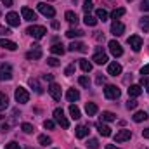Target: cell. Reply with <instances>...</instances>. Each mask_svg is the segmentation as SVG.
<instances>
[{"mask_svg":"<svg viewBox=\"0 0 149 149\" xmlns=\"http://www.w3.org/2000/svg\"><path fill=\"white\" fill-rule=\"evenodd\" d=\"M21 130H23L24 134H31V132L35 130V127H33L31 123H23V125H21Z\"/></svg>","mask_w":149,"mask_h":149,"instance_id":"obj_38","label":"cell"},{"mask_svg":"<svg viewBox=\"0 0 149 149\" xmlns=\"http://www.w3.org/2000/svg\"><path fill=\"white\" fill-rule=\"evenodd\" d=\"M141 73H142V74H149V64H146V66L141 70Z\"/></svg>","mask_w":149,"mask_h":149,"instance_id":"obj_51","label":"cell"},{"mask_svg":"<svg viewBox=\"0 0 149 149\" xmlns=\"http://www.w3.org/2000/svg\"><path fill=\"white\" fill-rule=\"evenodd\" d=\"M0 47L2 49H7V50H16L17 49V43L12 42V40H7V38H0Z\"/></svg>","mask_w":149,"mask_h":149,"instance_id":"obj_18","label":"cell"},{"mask_svg":"<svg viewBox=\"0 0 149 149\" xmlns=\"http://www.w3.org/2000/svg\"><path fill=\"white\" fill-rule=\"evenodd\" d=\"M104 81H106V76H104V74H97V78H95V83H97V85H102Z\"/></svg>","mask_w":149,"mask_h":149,"instance_id":"obj_47","label":"cell"},{"mask_svg":"<svg viewBox=\"0 0 149 149\" xmlns=\"http://www.w3.org/2000/svg\"><path fill=\"white\" fill-rule=\"evenodd\" d=\"M9 33H10V30H9V28H5V26H0V37H2V35H5V37H7Z\"/></svg>","mask_w":149,"mask_h":149,"instance_id":"obj_50","label":"cell"},{"mask_svg":"<svg viewBox=\"0 0 149 149\" xmlns=\"http://www.w3.org/2000/svg\"><path fill=\"white\" fill-rule=\"evenodd\" d=\"M95 17H97V19H101V21H106V19L109 17V14H108V12H106L104 9H99V10H97V16H95Z\"/></svg>","mask_w":149,"mask_h":149,"instance_id":"obj_37","label":"cell"},{"mask_svg":"<svg viewBox=\"0 0 149 149\" xmlns=\"http://www.w3.org/2000/svg\"><path fill=\"white\" fill-rule=\"evenodd\" d=\"M87 146H88V149H99V141L97 139H88Z\"/></svg>","mask_w":149,"mask_h":149,"instance_id":"obj_41","label":"cell"},{"mask_svg":"<svg viewBox=\"0 0 149 149\" xmlns=\"http://www.w3.org/2000/svg\"><path fill=\"white\" fill-rule=\"evenodd\" d=\"M142 94V87L141 85H130L128 87V95L130 97H139Z\"/></svg>","mask_w":149,"mask_h":149,"instance_id":"obj_21","label":"cell"},{"mask_svg":"<svg viewBox=\"0 0 149 149\" xmlns=\"http://www.w3.org/2000/svg\"><path fill=\"white\" fill-rule=\"evenodd\" d=\"M144 120H148V113L146 111H137L134 114V121H135V123H141V121H144Z\"/></svg>","mask_w":149,"mask_h":149,"instance_id":"obj_30","label":"cell"},{"mask_svg":"<svg viewBox=\"0 0 149 149\" xmlns=\"http://www.w3.org/2000/svg\"><path fill=\"white\" fill-rule=\"evenodd\" d=\"M97 17H94V16H90V14H85V17H83V23L87 24V26H95L97 24Z\"/></svg>","mask_w":149,"mask_h":149,"instance_id":"obj_27","label":"cell"},{"mask_svg":"<svg viewBox=\"0 0 149 149\" xmlns=\"http://www.w3.org/2000/svg\"><path fill=\"white\" fill-rule=\"evenodd\" d=\"M123 14H125V9H123V7H118V9H114L111 12V17L113 19H118V17H121Z\"/></svg>","mask_w":149,"mask_h":149,"instance_id":"obj_35","label":"cell"},{"mask_svg":"<svg viewBox=\"0 0 149 149\" xmlns=\"http://www.w3.org/2000/svg\"><path fill=\"white\" fill-rule=\"evenodd\" d=\"M80 68H81L85 73H90V71H92V63L87 61V59H80Z\"/></svg>","mask_w":149,"mask_h":149,"instance_id":"obj_28","label":"cell"},{"mask_svg":"<svg viewBox=\"0 0 149 149\" xmlns=\"http://www.w3.org/2000/svg\"><path fill=\"white\" fill-rule=\"evenodd\" d=\"M26 33L30 35V37L37 38V40H40V38L45 37V33H47V30L43 28V26H38V24H33V26H30L28 30H26Z\"/></svg>","mask_w":149,"mask_h":149,"instance_id":"obj_1","label":"cell"},{"mask_svg":"<svg viewBox=\"0 0 149 149\" xmlns=\"http://www.w3.org/2000/svg\"><path fill=\"white\" fill-rule=\"evenodd\" d=\"M128 45L132 47L134 52H139L142 49V38L139 37V35H132V37L128 38Z\"/></svg>","mask_w":149,"mask_h":149,"instance_id":"obj_7","label":"cell"},{"mask_svg":"<svg viewBox=\"0 0 149 149\" xmlns=\"http://www.w3.org/2000/svg\"><path fill=\"white\" fill-rule=\"evenodd\" d=\"M54 120H56V123H57V125H61L63 128H68V127H70V121L66 120L64 111H63L61 108H56V109H54Z\"/></svg>","mask_w":149,"mask_h":149,"instance_id":"obj_3","label":"cell"},{"mask_svg":"<svg viewBox=\"0 0 149 149\" xmlns=\"http://www.w3.org/2000/svg\"><path fill=\"white\" fill-rule=\"evenodd\" d=\"M43 78H45V80H49V81H52V80H54V76H52V74H43Z\"/></svg>","mask_w":149,"mask_h":149,"instance_id":"obj_54","label":"cell"},{"mask_svg":"<svg viewBox=\"0 0 149 149\" xmlns=\"http://www.w3.org/2000/svg\"><path fill=\"white\" fill-rule=\"evenodd\" d=\"M54 127H56V123H54L52 120H45V121H43V128H47V130H52Z\"/></svg>","mask_w":149,"mask_h":149,"instance_id":"obj_44","label":"cell"},{"mask_svg":"<svg viewBox=\"0 0 149 149\" xmlns=\"http://www.w3.org/2000/svg\"><path fill=\"white\" fill-rule=\"evenodd\" d=\"M142 137H144V139H149V128L142 130Z\"/></svg>","mask_w":149,"mask_h":149,"instance_id":"obj_52","label":"cell"},{"mask_svg":"<svg viewBox=\"0 0 149 149\" xmlns=\"http://www.w3.org/2000/svg\"><path fill=\"white\" fill-rule=\"evenodd\" d=\"M5 149H21V146L17 142H9V144H5Z\"/></svg>","mask_w":149,"mask_h":149,"instance_id":"obj_46","label":"cell"},{"mask_svg":"<svg viewBox=\"0 0 149 149\" xmlns=\"http://www.w3.org/2000/svg\"><path fill=\"white\" fill-rule=\"evenodd\" d=\"M5 21H7V24L9 26H19V23H21V19H19V14L17 12H9L7 16H5Z\"/></svg>","mask_w":149,"mask_h":149,"instance_id":"obj_11","label":"cell"},{"mask_svg":"<svg viewBox=\"0 0 149 149\" xmlns=\"http://www.w3.org/2000/svg\"><path fill=\"white\" fill-rule=\"evenodd\" d=\"M111 33L114 35V37H121V35L125 33V24L120 23L118 19H114L113 24H111Z\"/></svg>","mask_w":149,"mask_h":149,"instance_id":"obj_8","label":"cell"},{"mask_svg":"<svg viewBox=\"0 0 149 149\" xmlns=\"http://www.w3.org/2000/svg\"><path fill=\"white\" fill-rule=\"evenodd\" d=\"M81 35H83V31L81 30H74V28L66 31V37L68 38H78V37H81Z\"/></svg>","mask_w":149,"mask_h":149,"instance_id":"obj_32","label":"cell"},{"mask_svg":"<svg viewBox=\"0 0 149 149\" xmlns=\"http://www.w3.org/2000/svg\"><path fill=\"white\" fill-rule=\"evenodd\" d=\"M38 142H40L42 146H45V148H47V146H50V144H52V139H50L49 135H38Z\"/></svg>","mask_w":149,"mask_h":149,"instance_id":"obj_33","label":"cell"},{"mask_svg":"<svg viewBox=\"0 0 149 149\" xmlns=\"http://www.w3.org/2000/svg\"><path fill=\"white\" fill-rule=\"evenodd\" d=\"M97 130H99V134L102 137H109L111 135V128L108 125H104V123H97Z\"/></svg>","mask_w":149,"mask_h":149,"instance_id":"obj_23","label":"cell"},{"mask_svg":"<svg viewBox=\"0 0 149 149\" xmlns=\"http://www.w3.org/2000/svg\"><path fill=\"white\" fill-rule=\"evenodd\" d=\"M21 16H23V19H26V21H35V19H37V14H35L30 7H23V9H21Z\"/></svg>","mask_w":149,"mask_h":149,"instance_id":"obj_16","label":"cell"},{"mask_svg":"<svg viewBox=\"0 0 149 149\" xmlns=\"http://www.w3.org/2000/svg\"><path fill=\"white\" fill-rule=\"evenodd\" d=\"M66 99H68L70 102H74V101H78V99H80V92H78L76 88H70V90L66 92Z\"/></svg>","mask_w":149,"mask_h":149,"instance_id":"obj_22","label":"cell"},{"mask_svg":"<svg viewBox=\"0 0 149 149\" xmlns=\"http://www.w3.org/2000/svg\"><path fill=\"white\" fill-rule=\"evenodd\" d=\"M7 108H9V97L3 92H0V111H5Z\"/></svg>","mask_w":149,"mask_h":149,"instance_id":"obj_26","label":"cell"},{"mask_svg":"<svg viewBox=\"0 0 149 149\" xmlns=\"http://www.w3.org/2000/svg\"><path fill=\"white\" fill-rule=\"evenodd\" d=\"M70 114H71V118H73V120H78V118L81 116V114H80V109H78L74 104H71V106H70Z\"/></svg>","mask_w":149,"mask_h":149,"instance_id":"obj_34","label":"cell"},{"mask_svg":"<svg viewBox=\"0 0 149 149\" xmlns=\"http://www.w3.org/2000/svg\"><path fill=\"white\" fill-rule=\"evenodd\" d=\"M37 9H38V12H40V14H43L45 17H54V16H56L54 7H52V5H49V3H45V2L37 3Z\"/></svg>","mask_w":149,"mask_h":149,"instance_id":"obj_4","label":"cell"},{"mask_svg":"<svg viewBox=\"0 0 149 149\" xmlns=\"http://www.w3.org/2000/svg\"><path fill=\"white\" fill-rule=\"evenodd\" d=\"M12 78V68L10 64H2L0 66V80H10Z\"/></svg>","mask_w":149,"mask_h":149,"instance_id":"obj_13","label":"cell"},{"mask_svg":"<svg viewBox=\"0 0 149 149\" xmlns=\"http://www.w3.org/2000/svg\"><path fill=\"white\" fill-rule=\"evenodd\" d=\"M92 61L95 63V64H106L109 59H108V56H106V52L102 50V47H95V54H94V57H92Z\"/></svg>","mask_w":149,"mask_h":149,"instance_id":"obj_6","label":"cell"},{"mask_svg":"<svg viewBox=\"0 0 149 149\" xmlns=\"http://www.w3.org/2000/svg\"><path fill=\"white\" fill-rule=\"evenodd\" d=\"M50 52H52L54 56H63V54L66 52V49H64L63 43H54V45L50 47Z\"/></svg>","mask_w":149,"mask_h":149,"instance_id":"obj_20","label":"cell"},{"mask_svg":"<svg viewBox=\"0 0 149 149\" xmlns=\"http://www.w3.org/2000/svg\"><path fill=\"white\" fill-rule=\"evenodd\" d=\"M33 49L26 54V57L30 59V61H37V59H40L42 57V50H40V45H31Z\"/></svg>","mask_w":149,"mask_h":149,"instance_id":"obj_14","label":"cell"},{"mask_svg":"<svg viewBox=\"0 0 149 149\" xmlns=\"http://www.w3.org/2000/svg\"><path fill=\"white\" fill-rule=\"evenodd\" d=\"M78 83H80L81 87H88V85H90V80H88V76H80V78H78Z\"/></svg>","mask_w":149,"mask_h":149,"instance_id":"obj_42","label":"cell"},{"mask_svg":"<svg viewBox=\"0 0 149 149\" xmlns=\"http://www.w3.org/2000/svg\"><path fill=\"white\" fill-rule=\"evenodd\" d=\"M106 149H120V148H116V146H113V144H108V146H106Z\"/></svg>","mask_w":149,"mask_h":149,"instance_id":"obj_55","label":"cell"},{"mask_svg":"<svg viewBox=\"0 0 149 149\" xmlns=\"http://www.w3.org/2000/svg\"><path fill=\"white\" fill-rule=\"evenodd\" d=\"M14 97H16V101H17L19 104H26V102L30 101V94H28V90L23 88V87H17V88H16Z\"/></svg>","mask_w":149,"mask_h":149,"instance_id":"obj_5","label":"cell"},{"mask_svg":"<svg viewBox=\"0 0 149 149\" xmlns=\"http://www.w3.org/2000/svg\"><path fill=\"white\" fill-rule=\"evenodd\" d=\"M85 111H87L88 116H94V114L97 113V106H95L94 102H87V104H85Z\"/></svg>","mask_w":149,"mask_h":149,"instance_id":"obj_31","label":"cell"},{"mask_svg":"<svg viewBox=\"0 0 149 149\" xmlns=\"http://www.w3.org/2000/svg\"><path fill=\"white\" fill-rule=\"evenodd\" d=\"M28 83H30V87H31L37 94H42V92H43V88H42V85L38 83L37 78H30V80H28Z\"/></svg>","mask_w":149,"mask_h":149,"instance_id":"obj_25","label":"cell"},{"mask_svg":"<svg viewBox=\"0 0 149 149\" xmlns=\"http://www.w3.org/2000/svg\"><path fill=\"white\" fill-rule=\"evenodd\" d=\"M148 149H149V148H148Z\"/></svg>","mask_w":149,"mask_h":149,"instance_id":"obj_57","label":"cell"},{"mask_svg":"<svg viewBox=\"0 0 149 149\" xmlns=\"http://www.w3.org/2000/svg\"><path fill=\"white\" fill-rule=\"evenodd\" d=\"M104 95H106V99L116 101V99H120L121 92H120V88H118L116 85H106V87H104Z\"/></svg>","mask_w":149,"mask_h":149,"instance_id":"obj_2","label":"cell"},{"mask_svg":"<svg viewBox=\"0 0 149 149\" xmlns=\"http://www.w3.org/2000/svg\"><path fill=\"white\" fill-rule=\"evenodd\" d=\"M130 137H132V132L127 130V128H123V130H120L114 135V142H125V141H130Z\"/></svg>","mask_w":149,"mask_h":149,"instance_id":"obj_12","label":"cell"},{"mask_svg":"<svg viewBox=\"0 0 149 149\" xmlns=\"http://www.w3.org/2000/svg\"><path fill=\"white\" fill-rule=\"evenodd\" d=\"M49 94L52 95L54 101H61L63 92H61V87H59L57 83H50V85H49Z\"/></svg>","mask_w":149,"mask_h":149,"instance_id":"obj_9","label":"cell"},{"mask_svg":"<svg viewBox=\"0 0 149 149\" xmlns=\"http://www.w3.org/2000/svg\"><path fill=\"white\" fill-rule=\"evenodd\" d=\"M81 7H83V10H85V12H87V14H88V12H90V10H92V9H94V2H92V0H85V2H83V5H81Z\"/></svg>","mask_w":149,"mask_h":149,"instance_id":"obj_39","label":"cell"},{"mask_svg":"<svg viewBox=\"0 0 149 149\" xmlns=\"http://www.w3.org/2000/svg\"><path fill=\"white\" fill-rule=\"evenodd\" d=\"M141 10H144V12L149 10V0H144V2L141 3Z\"/></svg>","mask_w":149,"mask_h":149,"instance_id":"obj_49","label":"cell"},{"mask_svg":"<svg viewBox=\"0 0 149 149\" xmlns=\"http://www.w3.org/2000/svg\"><path fill=\"white\" fill-rule=\"evenodd\" d=\"M28 149H33V148H28Z\"/></svg>","mask_w":149,"mask_h":149,"instance_id":"obj_56","label":"cell"},{"mask_svg":"<svg viewBox=\"0 0 149 149\" xmlns=\"http://www.w3.org/2000/svg\"><path fill=\"white\" fill-rule=\"evenodd\" d=\"M64 17H66V21L68 23H71V24H78V16H76V12H73V10H68L66 14H64Z\"/></svg>","mask_w":149,"mask_h":149,"instance_id":"obj_24","label":"cell"},{"mask_svg":"<svg viewBox=\"0 0 149 149\" xmlns=\"http://www.w3.org/2000/svg\"><path fill=\"white\" fill-rule=\"evenodd\" d=\"M141 87H144L146 92L149 94V78L148 76H142V80H141Z\"/></svg>","mask_w":149,"mask_h":149,"instance_id":"obj_43","label":"cell"},{"mask_svg":"<svg viewBox=\"0 0 149 149\" xmlns=\"http://www.w3.org/2000/svg\"><path fill=\"white\" fill-rule=\"evenodd\" d=\"M88 132H90V130H88V127H87V125H78V127L74 128V135H76L78 139L87 137V135H88Z\"/></svg>","mask_w":149,"mask_h":149,"instance_id":"obj_17","label":"cell"},{"mask_svg":"<svg viewBox=\"0 0 149 149\" xmlns=\"http://www.w3.org/2000/svg\"><path fill=\"white\" fill-rule=\"evenodd\" d=\"M2 3H3L5 7H10V5H12V0H2Z\"/></svg>","mask_w":149,"mask_h":149,"instance_id":"obj_53","label":"cell"},{"mask_svg":"<svg viewBox=\"0 0 149 149\" xmlns=\"http://www.w3.org/2000/svg\"><path fill=\"white\" fill-rule=\"evenodd\" d=\"M101 120H102V121H114V120H116V114L111 113V111H102Z\"/></svg>","mask_w":149,"mask_h":149,"instance_id":"obj_29","label":"cell"},{"mask_svg":"<svg viewBox=\"0 0 149 149\" xmlns=\"http://www.w3.org/2000/svg\"><path fill=\"white\" fill-rule=\"evenodd\" d=\"M127 108H128V109H135V108H137V101H134V99L128 101V102H127Z\"/></svg>","mask_w":149,"mask_h":149,"instance_id":"obj_48","label":"cell"},{"mask_svg":"<svg viewBox=\"0 0 149 149\" xmlns=\"http://www.w3.org/2000/svg\"><path fill=\"white\" fill-rule=\"evenodd\" d=\"M141 28H142L146 33L149 31V16H144V17L141 19Z\"/></svg>","mask_w":149,"mask_h":149,"instance_id":"obj_36","label":"cell"},{"mask_svg":"<svg viewBox=\"0 0 149 149\" xmlns=\"http://www.w3.org/2000/svg\"><path fill=\"white\" fill-rule=\"evenodd\" d=\"M47 64H49V66H52V68H57L61 63H59V59H57V57H49V59H47Z\"/></svg>","mask_w":149,"mask_h":149,"instance_id":"obj_40","label":"cell"},{"mask_svg":"<svg viewBox=\"0 0 149 149\" xmlns=\"http://www.w3.org/2000/svg\"><path fill=\"white\" fill-rule=\"evenodd\" d=\"M109 52H111L114 57H120V56H123V47L116 40H111L109 42Z\"/></svg>","mask_w":149,"mask_h":149,"instance_id":"obj_10","label":"cell"},{"mask_svg":"<svg viewBox=\"0 0 149 149\" xmlns=\"http://www.w3.org/2000/svg\"><path fill=\"white\" fill-rule=\"evenodd\" d=\"M73 73H74V64H70V66L64 70V74H66V76H71Z\"/></svg>","mask_w":149,"mask_h":149,"instance_id":"obj_45","label":"cell"},{"mask_svg":"<svg viewBox=\"0 0 149 149\" xmlns=\"http://www.w3.org/2000/svg\"><path fill=\"white\" fill-rule=\"evenodd\" d=\"M108 74H111V76L121 74V66H120L118 63H111V64L108 66Z\"/></svg>","mask_w":149,"mask_h":149,"instance_id":"obj_19","label":"cell"},{"mask_svg":"<svg viewBox=\"0 0 149 149\" xmlns=\"http://www.w3.org/2000/svg\"><path fill=\"white\" fill-rule=\"evenodd\" d=\"M68 50L70 52H87V47L81 43V42H71L70 45H68Z\"/></svg>","mask_w":149,"mask_h":149,"instance_id":"obj_15","label":"cell"}]
</instances>
